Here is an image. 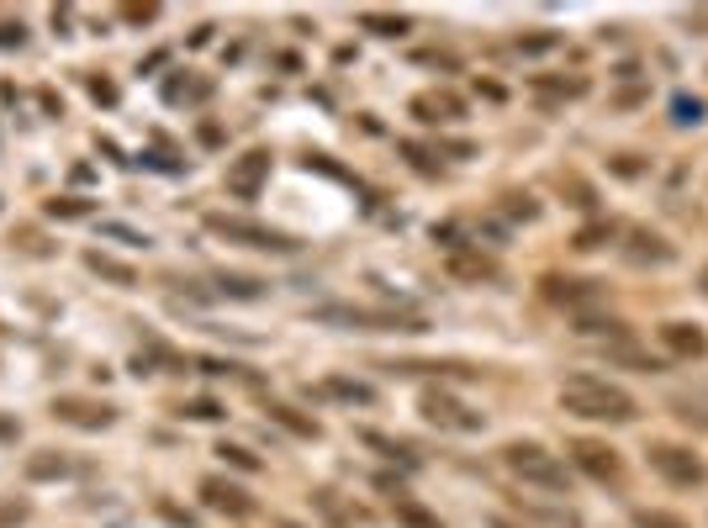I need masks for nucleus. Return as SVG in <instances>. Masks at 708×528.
Returning <instances> with one entry per match:
<instances>
[{"instance_id":"1","label":"nucleus","mask_w":708,"mask_h":528,"mask_svg":"<svg viewBox=\"0 0 708 528\" xmlns=\"http://www.w3.org/2000/svg\"><path fill=\"white\" fill-rule=\"evenodd\" d=\"M571 418H587V423H635L640 418V402L629 396L624 386L598 381V375H566L561 391H555Z\"/></svg>"},{"instance_id":"2","label":"nucleus","mask_w":708,"mask_h":528,"mask_svg":"<svg viewBox=\"0 0 708 528\" xmlns=\"http://www.w3.org/2000/svg\"><path fill=\"white\" fill-rule=\"evenodd\" d=\"M312 323H323V328H344V333H423V328H428L418 312L354 307V301H328V307H312Z\"/></svg>"},{"instance_id":"3","label":"nucleus","mask_w":708,"mask_h":528,"mask_svg":"<svg viewBox=\"0 0 708 528\" xmlns=\"http://www.w3.org/2000/svg\"><path fill=\"white\" fill-rule=\"evenodd\" d=\"M502 465H508L524 486H539V492H555V497H571V465L561 455H550L545 444H534V439L502 444Z\"/></svg>"},{"instance_id":"4","label":"nucleus","mask_w":708,"mask_h":528,"mask_svg":"<svg viewBox=\"0 0 708 528\" xmlns=\"http://www.w3.org/2000/svg\"><path fill=\"white\" fill-rule=\"evenodd\" d=\"M207 233L228 238V243H244V249H265V254H296L302 249L291 233L270 228V222H254V217H233V212H207Z\"/></svg>"},{"instance_id":"5","label":"nucleus","mask_w":708,"mask_h":528,"mask_svg":"<svg viewBox=\"0 0 708 528\" xmlns=\"http://www.w3.org/2000/svg\"><path fill=\"white\" fill-rule=\"evenodd\" d=\"M645 460H650V470L666 481V486H677V492H693V486H703L708 481V465L693 455L687 444H672V439H656L645 449Z\"/></svg>"},{"instance_id":"6","label":"nucleus","mask_w":708,"mask_h":528,"mask_svg":"<svg viewBox=\"0 0 708 528\" xmlns=\"http://www.w3.org/2000/svg\"><path fill=\"white\" fill-rule=\"evenodd\" d=\"M418 412H423L434 428H450V433H481V428H487V418H481L476 407H465L460 396H450L444 386H428V391L418 396Z\"/></svg>"},{"instance_id":"7","label":"nucleus","mask_w":708,"mask_h":528,"mask_svg":"<svg viewBox=\"0 0 708 528\" xmlns=\"http://www.w3.org/2000/svg\"><path fill=\"white\" fill-rule=\"evenodd\" d=\"M566 455H571V465L582 470V476H592L598 486H619V481H624V460H619V449L603 444V439H571V444H566Z\"/></svg>"},{"instance_id":"8","label":"nucleus","mask_w":708,"mask_h":528,"mask_svg":"<svg viewBox=\"0 0 708 528\" xmlns=\"http://www.w3.org/2000/svg\"><path fill=\"white\" fill-rule=\"evenodd\" d=\"M48 412H53L59 423L80 428V433H101V428L117 423V407H111V402H96V396H74V391L53 396V407H48Z\"/></svg>"},{"instance_id":"9","label":"nucleus","mask_w":708,"mask_h":528,"mask_svg":"<svg viewBox=\"0 0 708 528\" xmlns=\"http://www.w3.org/2000/svg\"><path fill=\"white\" fill-rule=\"evenodd\" d=\"M444 270H450V280H465V286H492V280H502V264L492 254H481V243L471 249V243H460V249L444 254Z\"/></svg>"},{"instance_id":"10","label":"nucleus","mask_w":708,"mask_h":528,"mask_svg":"<svg viewBox=\"0 0 708 528\" xmlns=\"http://www.w3.org/2000/svg\"><path fill=\"white\" fill-rule=\"evenodd\" d=\"M201 502H207L212 513H222V518H254L259 513V502L244 492V486H233V481H222V476L201 481Z\"/></svg>"},{"instance_id":"11","label":"nucleus","mask_w":708,"mask_h":528,"mask_svg":"<svg viewBox=\"0 0 708 528\" xmlns=\"http://www.w3.org/2000/svg\"><path fill=\"white\" fill-rule=\"evenodd\" d=\"M265 180H270V154H265V148H254V154L228 164V191L244 196V201H254L259 191H265Z\"/></svg>"},{"instance_id":"12","label":"nucleus","mask_w":708,"mask_h":528,"mask_svg":"<svg viewBox=\"0 0 708 528\" xmlns=\"http://www.w3.org/2000/svg\"><path fill=\"white\" fill-rule=\"evenodd\" d=\"M656 338H661V349L672 354V360H703V354H708V333L698 323H682V317H677V323H661Z\"/></svg>"},{"instance_id":"13","label":"nucleus","mask_w":708,"mask_h":528,"mask_svg":"<svg viewBox=\"0 0 708 528\" xmlns=\"http://www.w3.org/2000/svg\"><path fill=\"white\" fill-rule=\"evenodd\" d=\"M407 111H413L423 127H450V122L465 117V101L450 96V90H423V96H413V106H407Z\"/></svg>"},{"instance_id":"14","label":"nucleus","mask_w":708,"mask_h":528,"mask_svg":"<svg viewBox=\"0 0 708 528\" xmlns=\"http://www.w3.org/2000/svg\"><path fill=\"white\" fill-rule=\"evenodd\" d=\"M539 286H545L550 301H566L571 312H582V301H598V296H603L598 280H571V275H566V280H561V275H545Z\"/></svg>"},{"instance_id":"15","label":"nucleus","mask_w":708,"mask_h":528,"mask_svg":"<svg viewBox=\"0 0 708 528\" xmlns=\"http://www.w3.org/2000/svg\"><path fill=\"white\" fill-rule=\"evenodd\" d=\"M265 412H270V423H281L286 433H296V439H312V444L323 439V423L312 418V412H302V407H291V402H265Z\"/></svg>"},{"instance_id":"16","label":"nucleus","mask_w":708,"mask_h":528,"mask_svg":"<svg viewBox=\"0 0 708 528\" xmlns=\"http://www.w3.org/2000/svg\"><path fill=\"white\" fill-rule=\"evenodd\" d=\"M22 476L27 481H64V476H74V460L59 455V449H32L22 460Z\"/></svg>"},{"instance_id":"17","label":"nucleus","mask_w":708,"mask_h":528,"mask_svg":"<svg viewBox=\"0 0 708 528\" xmlns=\"http://www.w3.org/2000/svg\"><path fill=\"white\" fill-rule=\"evenodd\" d=\"M624 254H629V264H672V259H677L672 243H666L661 233H645V228L629 233V249H624Z\"/></svg>"},{"instance_id":"18","label":"nucleus","mask_w":708,"mask_h":528,"mask_svg":"<svg viewBox=\"0 0 708 528\" xmlns=\"http://www.w3.org/2000/svg\"><path fill=\"white\" fill-rule=\"evenodd\" d=\"M85 270L101 275V280H111V286H138V270H133V264H127V259H111V254H101V249L85 254Z\"/></svg>"},{"instance_id":"19","label":"nucleus","mask_w":708,"mask_h":528,"mask_svg":"<svg viewBox=\"0 0 708 528\" xmlns=\"http://www.w3.org/2000/svg\"><path fill=\"white\" fill-rule=\"evenodd\" d=\"M318 391H323V396H333V402H349V407H370V402H376V386L349 381V375H328V381H323Z\"/></svg>"},{"instance_id":"20","label":"nucleus","mask_w":708,"mask_h":528,"mask_svg":"<svg viewBox=\"0 0 708 528\" xmlns=\"http://www.w3.org/2000/svg\"><path fill=\"white\" fill-rule=\"evenodd\" d=\"M571 323H576V333H582V338H624L629 333V323H624V317H598V312H571Z\"/></svg>"},{"instance_id":"21","label":"nucleus","mask_w":708,"mask_h":528,"mask_svg":"<svg viewBox=\"0 0 708 528\" xmlns=\"http://www.w3.org/2000/svg\"><path fill=\"white\" fill-rule=\"evenodd\" d=\"M217 296L259 301V296H265V280H254V275H228V270H222V275H217Z\"/></svg>"},{"instance_id":"22","label":"nucleus","mask_w":708,"mask_h":528,"mask_svg":"<svg viewBox=\"0 0 708 528\" xmlns=\"http://www.w3.org/2000/svg\"><path fill=\"white\" fill-rule=\"evenodd\" d=\"M608 360H613V365H629V370H645V375L666 370V360H656V354H645V349H629V344H613Z\"/></svg>"},{"instance_id":"23","label":"nucleus","mask_w":708,"mask_h":528,"mask_svg":"<svg viewBox=\"0 0 708 528\" xmlns=\"http://www.w3.org/2000/svg\"><path fill=\"white\" fill-rule=\"evenodd\" d=\"M391 507H397V523H402V528H444V523H439V513H428V507H423V502H413V497H397Z\"/></svg>"},{"instance_id":"24","label":"nucleus","mask_w":708,"mask_h":528,"mask_svg":"<svg viewBox=\"0 0 708 528\" xmlns=\"http://www.w3.org/2000/svg\"><path fill=\"white\" fill-rule=\"evenodd\" d=\"M175 412H180V418H196V423H222V418H228V407L212 402V396H191V402H180Z\"/></svg>"},{"instance_id":"25","label":"nucleus","mask_w":708,"mask_h":528,"mask_svg":"<svg viewBox=\"0 0 708 528\" xmlns=\"http://www.w3.org/2000/svg\"><path fill=\"white\" fill-rule=\"evenodd\" d=\"M360 27L376 32V37H402L407 32V16H386V11H360Z\"/></svg>"},{"instance_id":"26","label":"nucleus","mask_w":708,"mask_h":528,"mask_svg":"<svg viewBox=\"0 0 708 528\" xmlns=\"http://www.w3.org/2000/svg\"><path fill=\"white\" fill-rule=\"evenodd\" d=\"M534 96H545V101H555V96H582L587 90V80H545V74H534Z\"/></svg>"},{"instance_id":"27","label":"nucleus","mask_w":708,"mask_h":528,"mask_svg":"<svg viewBox=\"0 0 708 528\" xmlns=\"http://www.w3.org/2000/svg\"><path fill=\"white\" fill-rule=\"evenodd\" d=\"M613 233H619L613 222H592V228H582V233H576L571 243H576L582 254H592V249H603V243H613Z\"/></svg>"},{"instance_id":"28","label":"nucleus","mask_w":708,"mask_h":528,"mask_svg":"<svg viewBox=\"0 0 708 528\" xmlns=\"http://www.w3.org/2000/svg\"><path fill=\"white\" fill-rule=\"evenodd\" d=\"M32 518V507L22 497H0V528H22Z\"/></svg>"},{"instance_id":"29","label":"nucleus","mask_w":708,"mask_h":528,"mask_svg":"<svg viewBox=\"0 0 708 528\" xmlns=\"http://www.w3.org/2000/svg\"><path fill=\"white\" fill-rule=\"evenodd\" d=\"M502 212H508V217H524V222H534V217H539V201H534L529 191H524V196L513 191V196H502Z\"/></svg>"},{"instance_id":"30","label":"nucleus","mask_w":708,"mask_h":528,"mask_svg":"<svg viewBox=\"0 0 708 528\" xmlns=\"http://www.w3.org/2000/svg\"><path fill=\"white\" fill-rule=\"evenodd\" d=\"M217 455L228 460V465H238V470H265V465H259V455H249L244 444H217Z\"/></svg>"},{"instance_id":"31","label":"nucleus","mask_w":708,"mask_h":528,"mask_svg":"<svg viewBox=\"0 0 708 528\" xmlns=\"http://www.w3.org/2000/svg\"><path fill=\"white\" fill-rule=\"evenodd\" d=\"M635 528H687L677 513H650V507H640L635 513Z\"/></svg>"},{"instance_id":"32","label":"nucleus","mask_w":708,"mask_h":528,"mask_svg":"<svg viewBox=\"0 0 708 528\" xmlns=\"http://www.w3.org/2000/svg\"><path fill=\"white\" fill-rule=\"evenodd\" d=\"M672 122H677V127H687V122H703V101H687V96H677V101H672Z\"/></svg>"},{"instance_id":"33","label":"nucleus","mask_w":708,"mask_h":528,"mask_svg":"<svg viewBox=\"0 0 708 528\" xmlns=\"http://www.w3.org/2000/svg\"><path fill=\"white\" fill-rule=\"evenodd\" d=\"M360 439L370 444V449H381V455H391V460H407V455H413V449H407V444H397V439H386V433H360Z\"/></svg>"},{"instance_id":"34","label":"nucleus","mask_w":708,"mask_h":528,"mask_svg":"<svg viewBox=\"0 0 708 528\" xmlns=\"http://www.w3.org/2000/svg\"><path fill=\"white\" fill-rule=\"evenodd\" d=\"M48 212H53V217H85L90 201H80V196H59V201H48Z\"/></svg>"},{"instance_id":"35","label":"nucleus","mask_w":708,"mask_h":528,"mask_svg":"<svg viewBox=\"0 0 708 528\" xmlns=\"http://www.w3.org/2000/svg\"><path fill=\"white\" fill-rule=\"evenodd\" d=\"M555 43H561V37H555V32H534V37H518V53H545V48H555Z\"/></svg>"},{"instance_id":"36","label":"nucleus","mask_w":708,"mask_h":528,"mask_svg":"<svg viewBox=\"0 0 708 528\" xmlns=\"http://www.w3.org/2000/svg\"><path fill=\"white\" fill-rule=\"evenodd\" d=\"M27 43V27L22 22H0V48H22Z\"/></svg>"},{"instance_id":"37","label":"nucleus","mask_w":708,"mask_h":528,"mask_svg":"<svg viewBox=\"0 0 708 528\" xmlns=\"http://www.w3.org/2000/svg\"><path fill=\"white\" fill-rule=\"evenodd\" d=\"M613 175H624V180H635V175H645V164H640L635 154H619V159H613Z\"/></svg>"},{"instance_id":"38","label":"nucleus","mask_w":708,"mask_h":528,"mask_svg":"<svg viewBox=\"0 0 708 528\" xmlns=\"http://www.w3.org/2000/svg\"><path fill=\"white\" fill-rule=\"evenodd\" d=\"M122 16H127V22H154V6H127Z\"/></svg>"},{"instance_id":"39","label":"nucleus","mask_w":708,"mask_h":528,"mask_svg":"<svg viewBox=\"0 0 708 528\" xmlns=\"http://www.w3.org/2000/svg\"><path fill=\"white\" fill-rule=\"evenodd\" d=\"M492 528H518V523H508V518H492Z\"/></svg>"},{"instance_id":"40","label":"nucleus","mask_w":708,"mask_h":528,"mask_svg":"<svg viewBox=\"0 0 708 528\" xmlns=\"http://www.w3.org/2000/svg\"><path fill=\"white\" fill-rule=\"evenodd\" d=\"M281 528H296V523H281Z\"/></svg>"}]
</instances>
